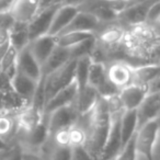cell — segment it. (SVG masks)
I'll list each match as a JSON object with an SVG mask.
<instances>
[{
    "instance_id": "6da1fadb",
    "label": "cell",
    "mask_w": 160,
    "mask_h": 160,
    "mask_svg": "<svg viewBox=\"0 0 160 160\" xmlns=\"http://www.w3.org/2000/svg\"><path fill=\"white\" fill-rule=\"evenodd\" d=\"M123 38V51L125 56L146 62H158L159 33L156 25L149 23L127 27Z\"/></svg>"
},
{
    "instance_id": "7a4b0ae2",
    "label": "cell",
    "mask_w": 160,
    "mask_h": 160,
    "mask_svg": "<svg viewBox=\"0 0 160 160\" xmlns=\"http://www.w3.org/2000/svg\"><path fill=\"white\" fill-rule=\"evenodd\" d=\"M159 134V118L148 122L137 129L135 134V146L137 156L145 160H155L153 151Z\"/></svg>"
},
{
    "instance_id": "3957f363",
    "label": "cell",
    "mask_w": 160,
    "mask_h": 160,
    "mask_svg": "<svg viewBox=\"0 0 160 160\" xmlns=\"http://www.w3.org/2000/svg\"><path fill=\"white\" fill-rule=\"evenodd\" d=\"M88 85L92 87L101 98L108 99L116 96L120 90L110 82L107 75V66L104 62L92 60L89 69Z\"/></svg>"
},
{
    "instance_id": "277c9868",
    "label": "cell",
    "mask_w": 160,
    "mask_h": 160,
    "mask_svg": "<svg viewBox=\"0 0 160 160\" xmlns=\"http://www.w3.org/2000/svg\"><path fill=\"white\" fill-rule=\"evenodd\" d=\"M76 59H71L58 68L57 70L45 76V96L46 102L53 94H55L58 90L67 87L73 82V73H75Z\"/></svg>"
},
{
    "instance_id": "5b68a950",
    "label": "cell",
    "mask_w": 160,
    "mask_h": 160,
    "mask_svg": "<svg viewBox=\"0 0 160 160\" xmlns=\"http://www.w3.org/2000/svg\"><path fill=\"white\" fill-rule=\"evenodd\" d=\"M123 111L111 113V121H110V127L109 132H108L107 140H105V144L103 146V149L101 151L100 156H99L98 160H113L122 148L120 121Z\"/></svg>"
},
{
    "instance_id": "8992f818",
    "label": "cell",
    "mask_w": 160,
    "mask_h": 160,
    "mask_svg": "<svg viewBox=\"0 0 160 160\" xmlns=\"http://www.w3.org/2000/svg\"><path fill=\"white\" fill-rule=\"evenodd\" d=\"M29 104L19 97L9 83V79L0 72V113H18Z\"/></svg>"
},
{
    "instance_id": "52a82bcc",
    "label": "cell",
    "mask_w": 160,
    "mask_h": 160,
    "mask_svg": "<svg viewBox=\"0 0 160 160\" xmlns=\"http://www.w3.org/2000/svg\"><path fill=\"white\" fill-rule=\"evenodd\" d=\"M79 118L80 116L76 111L73 104L54 110L53 112L45 116L49 135L60 129L72 126L75 123L78 122Z\"/></svg>"
},
{
    "instance_id": "ba28073f",
    "label": "cell",
    "mask_w": 160,
    "mask_h": 160,
    "mask_svg": "<svg viewBox=\"0 0 160 160\" xmlns=\"http://www.w3.org/2000/svg\"><path fill=\"white\" fill-rule=\"evenodd\" d=\"M155 1L157 0H144L140 2L129 5L126 9H124L118 14L116 20H118L126 28L146 23L148 10Z\"/></svg>"
},
{
    "instance_id": "9c48e42d",
    "label": "cell",
    "mask_w": 160,
    "mask_h": 160,
    "mask_svg": "<svg viewBox=\"0 0 160 160\" xmlns=\"http://www.w3.org/2000/svg\"><path fill=\"white\" fill-rule=\"evenodd\" d=\"M137 116V129L142 125L159 118L160 112V92L148 93L135 109Z\"/></svg>"
},
{
    "instance_id": "30bf717a",
    "label": "cell",
    "mask_w": 160,
    "mask_h": 160,
    "mask_svg": "<svg viewBox=\"0 0 160 160\" xmlns=\"http://www.w3.org/2000/svg\"><path fill=\"white\" fill-rule=\"evenodd\" d=\"M107 75L118 90L133 83V66L125 60H113L107 67Z\"/></svg>"
},
{
    "instance_id": "8fae6325",
    "label": "cell",
    "mask_w": 160,
    "mask_h": 160,
    "mask_svg": "<svg viewBox=\"0 0 160 160\" xmlns=\"http://www.w3.org/2000/svg\"><path fill=\"white\" fill-rule=\"evenodd\" d=\"M58 6H51V7L43 8L28 23V31H29L30 42L36 38H40V36L48 34L49 28H51L52 24V20H53V16L55 13Z\"/></svg>"
},
{
    "instance_id": "7c38bea8",
    "label": "cell",
    "mask_w": 160,
    "mask_h": 160,
    "mask_svg": "<svg viewBox=\"0 0 160 160\" xmlns=\"http://www.w3.org/2000/svg\"><path fill=\"white\" fill-rule=\"evenodd\" d=\"M17 70L28 76L31 79L38 81L43 76L42 67L35 59L33 54L29 48V45L18 52V59H17Z\"/></svg>"
},
{
    "instance_id": "4fadbf2b",
    "label": "cell",
    "mask_w": 160,
    "mask_h": 160,
    "mask_svg": "<svg viewBox=\"0 0 160 160\" xmlns=\"http://www.w3.org/2000/svg\"><path fill=\"white\" fill-rule=\"evenodd\" d=\"M77 92H78V88L75 81L71 82L70 85H68L67 87L58 90L55 94H53L47 100L44 108V116H46L47 114H49L51 112H53L56 109L73 104L76 96H77Z\"/></svg>"
},
{
    "instance_id": "5bb4252c",
    "label": "cell",
    "mask_w": 160,
    "mask_h": 160,
    "mask_svg": "<svg viewBox=\"0 0 160 160\" xmlns=\"http://www.w3.org/2000/svg\"><path fill=\"white\" fill-rule=\"evenodd\" d=\"M147 94H148V91H147L146 86L131 83V85L120 89L118 96L122 103L123 109L135 110Z\"/></svg>"
},
{
    "instance_id": "9a60e30c",
    "label": "cell",
    "mask_w": 160,
    "mask_h": 160,
    "mask_svg": "<svg viewBox=\"0 0 160 160\" xmlns=\"http://www.w3.org/2000/svg\"><path fill=\"white\" fill-rule=\"evenodd\" d=\"M40 10L41 0H16L9 13L16 22L28 24Z\"/></svg>"
},
{
    "instance_id": "2e32d148",
    "label": "cell",
    "mask_w": 160,
    "mask_h": 160,
    "mask_svg": "<svg viewBox=\"0 0 160 160\" xmlns=\"http://www.w3.org/2000/svg\"><path fill=\"white\" fill-rule=\"evenodd\" d=\"M100 23V21L91 13L79 10L70 21V23L66 27V29L60 34L68 33V32H93L96 33L99 30Z\"/></svg>"
},
{
    "instance_id": "e0dca14e",
    "label": "cell",
    "mask_w": 160,
    "mask_h": 160,
    "mask_svg": "<svg viewBox=\"0 0 160 160\" xmlns=\"http://www.w3.org/2000/svg\"><path fill=\"white\" fill-rule=\"evenodd\" d=\"M79 11L77 7L75 6H67V5H59L56 9L55 13L53 16L52 24L49 28L48 35L58 36L67 25L70 23V21L73 19V17Z\"/></svg>"
},
{
    "instance_id": "ac0fdd59",
    "label": "cell",
    "mask_w": 160,
    "mask_h": 160,
    "mask_svg": "<svg viewBox=\"0 0 160 160\" xmlns=\"http://www.w3.org/2000/svg\"><path fill=\"white\" fill-rule=\"evenodd\" d=\"M56 45H57L56 36L46 34V35L40 36V38L32 40L29 43V48L31 51V53L33 54L34 57H35V59L38 60V62L42 67L43 64L48 58V56L51 55V53L54 51Z\"/></svg>"
},
{
    "instance_id": "d6986e66",
    "label": "cell",
    "mask_w": 160,
    "mask_h": 160,
    "mask_svg": "<svg viewBox=\"0 0 160 160\" xmlns=\"http://www.w3.org/2000/svg\"><path fill=\"white\" fill-rule=\"evenodd\" d=\"M9 83L12 89H13V91L19 97L27 100L29 103L31 102L38 81L31 79L30 77H28V76L23 75L22 72L17 70L16 73L9 79Z\"/></svg>"
},
{
    "instance_id": "ffe728a7",
    "label": "cell",
    "mask_w": 160,
    "mask_h": 160,
    "mask_svg": "<svg viewBox=\"0 0 160 160\" xmlns=\"http://www.w3.org/2000/svg\"><path fill=\"white\" fill-rule=\"evenodd\" d=\"M99 98L100 96L98 94V92L89 85L83 89L78 90L75 102H73V107L80 118L86 116L91 112L96 103L98 102Z\"/></svg>"
},
{
    "instance_id": "44dd1931",
    "label": "cell",
    "mask_w": 160,
    "mask_h": 160,
    "mask_svg": "<svg viewBox=\"0 0 160 160\" xmlns=\"http://www.w3.org/2000/svg\"><path fill=\"white\" fill-rule=\"evenodd\" d=\"M19 124L17 113H0V138L11 146L17 142Z\"/></svg>"
},
{
    "instance_id": "7402d4cb",
    "label": "cell",
    "mask_w": 160,
    "mask_h": 160,
    "mask_svg": "<svg viewBox=\"0 0 160 160\" xmlns=\"http://www.w3.org/2000/svg\"><path fill=\"white\" fill-rule=\"evenodd\" d=\"M160 67L158 62H144L133 66V83L147 86L156 78H159Z\"/></svg>"
},
{
    "instance_id": "603a6c76",
    "label": "cell",
    "mask_w": 160,
    "mask_h": 160,
    "mask_svg": "<svg viewBox=\"0 0 160 160\" xmlns=\"http://www.w3.org/2000/svg\"><path fill=\"white\" fill-rule=\"evenodd\" d=\"M69 60H71L69 49L56 45V47L51 53V55L48 56L46 62L43 64L42 66L43 75H48V73L57 70L58 68L62 67Z\"/></svg>"
},
{
    "instance_id": "cb8c5ba5",
    "label": "cell",
    "mask_w": 160,
    "mask_h": 160,
    "mask_svg": "<svg viewBox=\"0 0 160 160\" xmlns=\"http://www.w3.org/2000/svg\"><path fill=\"white\" fill-rule=\"evenodd\" d=\"M122 147L128 142L137 132V116L135 110H124L120 121Z\"/></svg>"
},
{
    "instance_id": "d4e9b609",
    "label": "cell",
    "mask_w": 160,
    "mask_h": 160,
    "mask_svg": "<svg viewBox=\"0 0 160 160\" xmlns=\"http://www.w3.org/2000/svg\"><path fill=\"white\" fill-rule=\"evenodd\" d=\"M8 41H9L10 45L13 46L18 52L27 47L30 43L28 24L14 21L8 32Z\"/></svg>"
},
{
    "instance_id": "484cf974",
    "label": "cell",
    "mask_w": 160,
    "mask_h": 160,
    "mask_svg": "<svg viewBox=\"0 0 160 160\" xmlns=\"http://www.w3.org/2000/svg\"><path fill=\"white\" fill-rule=\"evenodd\" d=\"M91 62L92 58L90 56H83L76 59L73 81L77 85L78 90L83 89L88 86V77H89V69Z\"/></svg>"
},
{
    "instance_id": "4316f807",
    "label": "cell",
    "mask_w": 160,
    "mask_h": 160,
    "mask_svg": "<svg viewBox=\"0 0 160 160\" xmlns=\"http://www.w3.org/2000/svg\"><path fill=\"white\" fill-rule=\"evenodd\" d=\"M91 38H94L93 32H68V33L56 36V40H57L58 46L70 48V47L76 46L79 43L89 40Z\"/></svg>"
},
{
    "instance_id": "83f0119b",
    "label": "cell",
    "mask_w": 160,
    "mask_h": 160,
    "mask_svg": "<svg viewBox=\"0 0 160 160\" xmlns=\"http://www.w3.org/2000/svg\"><path fill=\"white\" fill-rule=\"evenodd\" d=\"M17 59H18V51L13 46L9 45V48L0 59V72L5 75L8 79H10L16 73Z\"/></svg>"
},
{
    "instance_id": "f1b7e54d",
    "label": "cell",
    "mask_w": 160,
    "mask_h": 160,
    "mask_svg": "<svg viewBox=\"0 0 160 160\" xmlns=\"http://www.w3.org/2000/svg\"><path fill=\"white\" fill-rule=\"evenodd\" d=\"M43 147H46V155H40L43 158V160H70L71 150L68 147L55 146L49 142V139Z\"/></svg>"
},
{
    "instance_id": "f546056e",
    "label": "cell",
    "mask_w": 160,
    "mask_h": 160,
    "mask_svg": "<svg viewBox=\"0 0 160 160\" xmlns=\"http://www.w3.org/2000/svg\"><path fill=\"white\" fill-rule=\"evenodd\" d=\"M96 47V35L94 38H91L89 40H86L83 42L79 43L76 46L70 47L69 53H70L71 59H77V58L83 57V56H92V53Z\"/></svg>"
},
{
    "instance_id": "4dcf8cb0",
    "label": "cell",
    "mask_w": 160,
    "mask_h": 160,
    "mask_svg": "<svg viewBox=\"0 0 160 160\" xmlns=\"http://www.w3.org/2000/svg\"><path fill=\"white\" fill-rule=\"evenodd\" d=\"M113 160H137V151L135 146V135L124 145Z\"/></svg>"
},
{
    "instance_id": "1f68e13d",
    "label": "cell",
    "mask_w": 160,
    "mask_h": 160,
    "mask_svg": "<svg viewBox=\"0 0 160 160\" xmlns=\"http://www.w3.org/2000/svg\"><path fill=\"white\" fill-rule=\"evenodd\" d=\"M23 148L20 144L14 142L1 157V160H22Z\"/></svg>"
},
{
    "instance_id": "d6a6232c",
    "label": "cell",
    "mask_w": 160,
    "mask_h": 160,
    "mask_svg": "<svg viewBox=\"0 0 160 160\" xmlns=\"http://www.w3.org/2000/svg\"><path fill=\"white\" fill-rule=\"evenodd\" d=\"M71 157L70 160H97L85 146H77L70 148Z\"/></svg>"
},
{
    "instance_id": "836d02e7",
    "label": "cell",
    "mask_w": 160,
    "mask_h": 160,
    "mask_svg": "<svg viewBox=\"0 0 160 160\" xmlns=\"http://www.w3.org/2000/svg\"><path fill=\"white\" fill-rule=\"evenodd\" d=\"M159 17H160V0H157L151 5L149 8L148 13H147L146 23L152 24L158 27V22H159Z\"/></svg>"
},
{
    "instance_id": "e575fe53",
    "label": "cell",
    "mask_w": 160,
    "mask_h": 160,
    "mask_svg": "<svg viewBox=\"0 0 160 160\" xmlns=\"http://www.w3.org/2000/svg\"><path fill=\"white\" fill-rule=\"evenodd\" d=\"M16 0H0V14L9 13Z\"/></svg>"
},
{
    "instance_id": "d590c367",
    "label": "cell",
    "mask_w": 160,
    "mask_h": 160,
    "mask_svg": "<svg viewBox=\"0 0 160 160\" xmlns=\"http://www.w3.org/2000/svg\"><path fill=\"white\" fill-rule=\"evenodd\" d=\"M22 160H43V158L41 157L40 153H38V152L23 150Z\"/></svg>"
},
{
    "instance_id": "8d00e7d4",
    "label": "cell",
    "mask_w": 160,
    "mask_h": 160,
    "mask_svg": "<svg viewBox=\"0 0 160 160\" xmlns=\"http://www.w3.org/2000/svg\"><path fill=\"white\" fill-rule=\"evenodd\" d=\"M86 0H62L60 5H67V6H75V7H79L81 3L85 2Z\"/></svg>"
},
{
    "instance_id": "74e56055",
    "label": "cell",
    "mask_w": 160,
    "mask_h": 160,
    "mask_svg": "<svg viewBox=\"0 0 160 160\" xmlns=\"http://www.w3.org/2000/svg\"><path fill=\"white\" fill-rule=\"evenodd\" d=\"M9 148H10V146H8V145L6 144V142H3V140L1 139V138H0V156L2 157V155H3V153H5L6 151H7Z\"/></svg>"
},
{
    "instance_id": "f35d334b",
    "label": "cell",
    "mask_w": 160,
    "mask_h": 160,
    "mask_svg": "<svg viewBox=\"0 0 160 160\" xmlns=\"http://www.w3.org/2000/svg\"><path fill=\"white\" fill-rule=\"evenodd\" d=\"M140 1H144V0H128V3L129 5H133V3L136 2H140Z\"/></svg>"
},
{
    "instance_id": "ab89813d",
    "label": "cell",
    "mask_w": 160,
    "mask_h": 160,
    "mask_svg": "<svg viewBox=\"0 0 160 160\" xmlns=\"http://www.w3.org/2000/svg\"><path fill=\"white\" fill-rule=\"evenodd\" d=\"M0 158H1V156H0Z\"/></svg>"
},
{
    "instance_id": "60d3db41",
    "label": "cell",
    "mask_w": 160,
    "mask_h": 160,
    "mask_svg": "<svg viewBox=\"0 0 160 160\" xmlns=\"http://www.w3.org/2000/svg\"><path fill=\"white\" fill-rule=\"evenodd\" d=\"M0 160H1V158H0Z\"/></svg>"
}]
</instances>
